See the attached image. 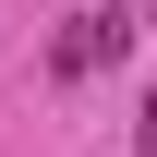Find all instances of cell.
Here are the masks:
<instances>
[{
  "instance_id": "cell-1",
  "label": "cell",
  "mask_w": 157,
  "mask_h": 157,
  "mask_svg": "<svg viewBox=\"0 0 157 157\" xmlns=\"http://www.w3.org/2000/svg\"><path fill=\"white\" fill-rule=\"evenodd\" d=\"M121 48H133V24H121V12H85V24L48 36V73H60V85H73V73H109Z\"/></svg>"
}]
</instances>
